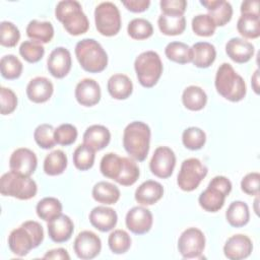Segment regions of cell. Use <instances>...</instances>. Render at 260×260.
Wrapping results in <instances>:
<instances>
[{
  "label": "cell",
  "instance_id": "48",
  "mask_svg": "<svg viewBox=\"0 0 260 260\" xmlns=\"http://www.w3.org/2000/svg\"><path fill=\"white\" fill-rule=\"evenodd\" d=\"M78 132L74 125L65 123L61 124L55 129L54 137L57 144H60L62 146H68L75 142L77 138Z\"/></svg>",
  "mask_w": 260,
  "mask_h": 260
},
{
  "label": "cell",
  "instance_id": "6",
  "mask_svg": "<svg viewBox=\"0 0 260 260\" xmlns=\"http://www.w3.org/2000/svg\"><path fill=\"white\" fill-rule=\"evenodd\" d=\"M0 192L3 196L28 200L37 195L38 186L30 177L10 171L2 175L0 179Z\"/></svg>",
  "mask_w": 260,
  "mask_h": 260
},
{
  "label": "cell",
  "instance_id": "43",
  "mask_svg": "<svg viewBox=\"0 0 260 260\" xmlns=\"http://www.w3.org/2000/svg\"><path fill=\"white\" fill-rule=\"evenodd\" d=\"M55 129L51 124H41L34 132L36 143L43 149H51L55 146L56 141L54 137Z\"/></svg>",
  "mask_w": 260,
  "mask_h": 260
},
{
  "label": "cell",
  "instance_id": "54",
  "mask_svg": "<svg viewBox=\"0 0 260 260\" xmlns=\"http://www.w3.org/2000/svg\"><path fill=\"white\" fill-rule=\"evenodd\" d=\"M44 259H57V260H69L70 256L66 249L64 248H56L46 252L43 256Z\"/></svg>",
  "mask_w": 260,
  "mask_h": 260
},
{
  "label": "cell",
  "instance_id": "40",
  "mask_svg": "<svg viewBox=\"0 0 260 260\" xmlns=\"http://www.w3.org/2000/svg\"><path fill=\"white\" fill-rule=\"evenodd\" d=\"M127 32L133 40H146L152 36L153 26L145 18H134L128 23Z\"/></svg>",
  "mask_w": 260,
  "mask_h": 260
},
{
  "label": "cell",
  "instance_id": "4",
  "mask_svg": "<svg viewBox=\"0 0 260 260\" xmlns=\"http://www.w3.org/2000/svg\"><path fill=\"white\" fill-rule=\"evenodd\" d=\"M55 16L71 36L83 35L89 28L88 18L78 1L63 0L58 2L55 8Z\"/></svg>",
  "mask_w": 260,
  "mask_h": 260
},
{
  "label": "cell",
  "instance_id": "47",
  "mask_svg": "<svg viewBox=\"0 0 260 260\" xmlns=\"http://www.w3.org/2000/svg\"><path fill=\"white\" fill-rule=\"evenodd\" d=\"M20 39L19 29L10 21L0 23V44L7 48L15 47Z\"/></svg>",
  "mask_w": 260,
  "mask_h": 260
},
{
  "label": "cell",
  "instance_id": "10",
  "mask_svg": "<svg viewBox=\"0 0 260 260\" xmlns=\"http://www.w3.org/2000/svg\"><path fill=\"white\" fill-rule=\"evenodd\" d=\"M207 173V167L200 159L196 157L184 159L177 177V184L181 190L191 192L198 188Z\"/></svg>",
  "mask_w": 260,
  "mask_h": 260
},
{
  "label": "cell",
  "instance_id": "14",
  "mask_svg": "<svg viewBox=\"0 0 260 260\" xmlns=\"http://www.w3.org/2000/svg\"><path fill=\"white\" fill-rule=\"evenodd\" d=\"M37 166L38 158L36 153L26 147L15 149L9 158L10 171L22 176L30 177L35 173Z\"/></svg>",
  "mask_w": 260,
  "mask_h": 260
},
{
  "label": "cell",
  "instance_id": "34",
  "mask_svg": "<svg viewBox=\"0 0 260 260\" xmlns=\"http://www.w3.org/2000/svg\"><path fill=\"white\" fill-rule=\"evenodd\" d=\"M67 155L61 149L51 151L44 159V172L49 176L61 175L67 168Z\"/></svg>",
  "mask_w": 260,
  "mask_h": 260
},
{
  "label": "cell",
  "instance_id": "46",
  "mask_svg": "<svg viewBox=\"0 0 260 260\" xmlns=\"http://www.w3.org/2000/svg\"><path fill=\"white\" fill-rule=\"evenodd\" d=\"M192 30L199 37H210L215 32L216 25L208 14H198L192 19Z\"/></svg>",
  "mask_w": 260,
  "mask_h": 260
},
{
  "label": "cell",
  "instance_id": "26",
  "mask_svg": "<svg viewBox=\"0 0 260 260\" xmlns=\"http://www.w3.org/2000/svg\"><path fill=\"white\" fill-rule=\"evenodd\" d=\"M108 92L115 100H126L133 91L131 79L122 73L113 74L107 83Z\"/></svg>",
  "mask_w": 260,
  "mask_h": 260
},
{
  "label": "cell",
  "instance_id": "7",
  "mask_svg": "<svg viewBox=\"0 0 260 260\" xmlns=\"http://www.w3.org/2000/svg\"><path fill=\"white\" fill-rule=\"evenodd\" d=\"M134 69L139 83L146 88L154 86L162 73V62L154 51H145L139 54L134 61Z\"/></svg>",
  "mask_w": 260,
  "mask_h": 260
},
{
  "label": "cell",
  "instance_id": "18",
  "mask_svg": "<svg viewBox=\"0 0 260 260\" xmlns=\"http://www.w3.org/2000/svg\"><path fill=\"white\" fill-rule=\"evenodd\" d=\"M101 86L92 78H83L75 87L74 95L77 103L84 107H92L101 100Z\"/></svg>",
  "mask_w": 260,
  "mask_h": 260
},
{
  "label": "cell",
  "instance_id": "25",
  "mask_svg": "<svg viewBox=\"0 0 260 260\" xmlns=\"http://www.w3.org/2000/svg\"><path fill=\"white\" fill-rule=\"evenodd\" d=\"M111 140L110 130L104 125H91L83 133V144L89 146L94 151L104 149Z\"/></svg>",
  "mask_w": 260,
  "mask_h": 260
},
{
  "label": "cell",
  "instance_id": "56",
  "mask_svg": "<svg viewBox=\"0 0 260 260\" xmlns=\"http://www.w3.org/2000/svg\"><path fill=\"white\" fill-rule=\"evenodd\" d=\"M258 201H259V198H258V195L256 196V199H255V201H254V211H255V213L258 215V213H259V210H258Z\"/></svg>",
  "mask_w": 260,
  "mask_h": 260
},
{
  "label": "cell",
  "instance_id": "55",
  "mask_svg": "<svg viewBox=\"0 0 260 260\" xmlns=\"http://www.w3.org/2000/svg\"><path fill=\"white\" fill-rule=\"evenodd\" d=\"M251 84H252V88L255 91L256 94H259V70H255L254 74L252 75L251 78Z\"/></svg>",
  "mask_w": 260,
  "mask_h": 260
},
{
  "label": "cell",
  "instance_id": "8",
  "mask_svg": "<svg viewBox=\"0 0 260 260\" xmlns=\"http://www.w3.org/2000/svg\"><path fill=\"white\" fill-rule=\"evenodd\" d=\"M231 191V181L224 176H215L211 179L207 188L199 195L198 203L205 211L216 212L223 207L225 198Z\"/></svg>",
  "mask_w": 260,
  "mask_h": 260
},
{
  "label": "cell",
  "instance_id": "33",
  "mask_svg": "<svg viewBox=\"0 0 260 260\" xmlns=\"http://www.w3.org/2000/svg\"><path fill=\"white\" fill-rule=\"evenodd\" d=\"M157 25L161 34L166 36H179L186 28V18L184 15L160 14L157 18Z\"/></svg>",
  "mask_w": 260,
  "mask_h": 260
},
{
  "label": "cell",
  "instance_id": "20",
  "mask_svg": "<svg viewBox=\"0 0 260 260\" xmlns=\"http://www.w3.org/2000/svg\"><path fill=\"white\" fill-rule=\"evenodd\" d=\"M53 91V83L44 76L32 78L26 85V95L30 102L36 104H43L49 101Z\"/></svg>",
  "mask_w": 260,
  "mask_h": 260
},
{
  "label": "cell",
  "instance_id": "24",
  "mask_svg": "<svg viewBox=\"0 0 260 260\" xmlns=\"http://www.w3.org/2000/svg\"><path fill=\"white\" fill-rule=\"evenodd\" d=\"M164 195V187L160 183L147 180L139 185L136 189L134 197L135 200L142 206L152 205L156 203L158 200L162 198Z\"/></svg>",
  "mask_w": 260,
  "mask_h": 260
},
{
  "label": "cell",
  "instance_id": "22",
  "mask_svg": "<svg viewBox=\"0 0 260 260\" xmlns=\"http://www.w3.org/2000/svg\"><path fill=\"white\" fill-rule=\"evenodd\" d=\"M200 4L207 9L208 15L216 26H223L231 21L233 7L230 2L225 0H201Z\"/></svg>",
  "mask_w": 260,
  "mask_h": 260
},
{
  "label": "cell",
  "instance_id": "15",
  "mask_svg": "<svg viewBox=\"0 0 260 260\" xmlns=\"http://www.w3.org/2000/svg\"><path fill=\"white\" fill-rule=\"evenodd\" d=\"M125 223L127 229L135 235H143L150 231L153 217L149 209L143 206L132 207L126 214Z\"/></svg>",
  "mask_w": 260,
  "mask_h": 260
},
{
  "label": "cell",
  "instance_id": "29",
  "mask_svg": "<svg viewBox=\"0 0 260 260\" xmlns=\"http://www.w3.org/2000/svg\"><path fill=\"white\" fill-rule=\"evenodd\" d=\"M26 36L40 44L50 43L54 37V27L50 21L32 19L26 26Z\"/></svg>",
  "mask_w": 260,
  "mask_h": 260
},
{
  "label": "cell",
  "instance_id": "37",
  "mask_svg": "<svg viewBox=\"0 0 260 260\" xmlns=\"http://www.w3.org/2000/svg\"><path fill=\"white\" fill-rule=\"evenodd\" d=\"M239 34L246 39H257L260 36V18L255 15H241L237 22Z\"/></svg>",
  "mask_w": 260,
  "mask_h": 260
},
{
  "label": "cell",
  "instance_id": "32",
  "mask_svg": "<svg viewBox=\"0 0 260 260\" xmlns=\"http://www.w3.org/2000/svg\"><path fill=\"white\" fill-rule=\"evenodd\" d=\"M123 165L124 156H119L114 152H108L101 159L100 171L104 177L117 182L122 173Z\"/></svg>",
  "mask_w": 260,
  "mask_h": 260
},
{
  "label": "cell",
  "instance_id": "45",
  "mask_svg": "<svg viewBox=\"0 0 260 260\" xmlns=\"http://www.w3.org/2000/svg\"><path fill=\"white\" fill-rule=\"evenodd\" d=\"M140 172L137 164L132 157L124 156V165L122 169V173L117 180V183L122 186H131L133 185L139 178Z\"/></svg>",
  "mask_w": 260,
  "mask_h": 260
},
{
  "label": "cell",
  "instance_id": "38",
  "mask_svg": "<svg viewBox=\"0 0 260 260\" xmlns=\"http://www.w3.org/2000/svg\"><path fill=\"white\" fill-rule=\"evenodd\" d=\"M73 164L79 171H87L92 168L95 158V151L85 144L78 145L73 152Z\"/></svg>",
  "mask_w": 260,
  "mask_h": 260
},
{
  "label": "cell",
  "instance_id": "53",
  "mask_svg": "<svg viewBox=\"0 0 260 260\" xmlns=\"http://www.w3.org/2000/svg\"><path fill=\"white\" fill-rule=\"evenodd\" d=\"M241 15H255L259 16V1L258 0H247L241 4Z\"/></svg>",
  "mask_w": 260,
  "mask_h": 260
},
{
  "label": "cell",
  "instance_id": "19",
  "mask_svg": "<svg viewBox=\"0 0 260 260\" xmlns=\"http://www.w3.org/2000/svg\"><path fill=\"white\" fill-rule=\"evenodd\" d=\"M47 229L48 235L53 242L65 243L71 238L74 232V224L68 215L60 214L48 222Z\"/></svg>",
  "mask_w": 260,
  "mask_h": 260
},
{
  "label": "cell",
  "instance_id": "44",
  "mask_svg": "<svg viewBox=\"0 0 260 260\" xmlns=\"http://www.w3.org/2000/svg\"><path fill=\"white\" fill-rule=\"evenodd\" d=\"M19 54L26 62L37 63L44 57L45 48L38 42L24 41L19 47Z\"/></svg>",
  "mask_w": 260,
  "mask_h": 260
},
{
  "label": "cell",
  "instance_id": "51",
  "mask_svg": "<svg viewBox=\"0 0 260 260\" xmlns=\"http://www.w3.org/2000/svg\"><path fill=\"white\" fill-rule=\"evenodd\" d=\"M162 14L167 15H184L187 8V1L185 0H161L159 2Z\"/></svg>",
  "mask_w": 260,
  "mask_h": 260
},
{
  "label": "cell",
  "instance_id": "42",
  "mask_svg": "<svg viewBox=\"0 0 260 260\" xmlns=\"http://www.w3.org/2000/svg\"><path fill=\"white\" fill-rule=\"evenodd\" d=\"M108 245L114 254H124L131 247V238L126 231L115 230L109 235Z\"/></svg>",
  "mask_w": 260,
  "mask_h": 260
},
{
  "label": "cell",
  "instance_id": "31",
  "mask_svg": "<svg viewBox=\"0 0 260 260\" xmlns=\"http://www.w3.org/2000/svg\"><path fill=\"white\" fill-rule=\"evenodd\" d=\"M182 103L190 111H200L206 106V92L200 86L189 85L183 90Z\"/></svg>",
  "mask_w": 260,
  "mask_h": 260
},
{
  "label": "cell",
  "instance_id": "12",
  "mask_svg": "<svg viewBox=\"0 0 260 260\" xmlns=\"http://www.w3.org/2000/svg\"><path fill=\"white\" fill-rule=\"evenodd\" d=\"M176 166V155L173 149L168 146H158L155 148L149 161L151 173L160 179H167L172 176Z\"/></svg>",
  "mask_w": 260,
  "mask_h": 260
},
{
  "label": "cell",
  "instance_id": "11",
  "mask_svg": "<svg viewBox=\"0 0 260 260\" xmlns=\"http://www.w3.org/2000/svg\"><path fill=\"white\" fill-rule=\"evenodd\" d=\"M205 248V236L197 228L186 229L178 240V250L183 258H202Z\"/></svg>",
  "mask_w": 260,
  "mask_h": 260
},
{
  "label": "cell",
  "instance_id": "28",
  "mask_svg": "<svg viewBox=\"0 0 260 260\" xmlns=\"http://www.w3.org/2000/svg\"><path fill=\"white\" fill-rule=\"evenodd\" d=\"M91 195L96 202L105 205H111L118 202L121 194L119 188L116 185L110 182L101 181L93 186Z\"/></svg>",
  "mask_w": 260,
  "mask_h": 260
},
{
  "label": "cell",
  "instance_id": "1",
  "mask_svg": "<svg viewBox=\"0 0 260 260\" xmlns=\"http://www.w3.org/2000/svg\"><path fill=\"white\" fill-rule=\"evenodd\" d=\"M44 240L43 226L35 220H26L12 230L8 236V247L16 256L23 257L39 247Z\"/></svg>",
  "mask_w": 260,
  "mask_h": 260
},
{
  "label": "cell",
  "instance_id": "17",
  "mask_svg": "<svg viewBox=\"0 0 260 260\" xmlns=\"http://www.w3.org/2000/svg\"><path fill=\"white\" fill-rule=\"evenodd\" d=\"M253 250L251 239L243 234H237L230 237L224 246L223 254L230 260H242L250 256Z\"/></svg>",
  "mask_w": 260,
  "mask_h": 260
},
{
  "label": "cell",
  "instance_id": "35",
  "mask_svg": "<svg viewBox=\"0 0 260 260\" xmlns=\"http://www.w3.org/2000/svg\"><path fill=\"white\" fill-rule=\"evenodd\" d=\"M167 58L179 64L192 62V48L183 42H171L165 48Z\"/></svg>",
  "mask_w": 260,
  "mask_h": 260
},
{
  "label": "cell",
  "instance_id": "41",
  "mask_svg": "<svg viewBox=\"0 0 260 260\" xmlns=\"http://www.w3.org/2000/svg\"><path fill=\"white\" fill-rule=\"evenodd\" d=\"M182 142L190 150L201 149L206 142L205 132L198 127H189L183 131Z\"/></svg>",
  "mask_w": 260,
  "mask_h": 260
},
{
  "label": "cell",
  "instance_id": "36",
  "mask_svg": "<svg viewBox=\"0 0 260 260\" xmlns=\"http://www.w3.org/2000/svg\"><path fill=\"white\" fill-rule=\"evenodd\" d=\"M36 211L41 219L49 222L62 214V203L55 197H45L38 202Z\"/></svg>",
  "mask_w": 260,
  "mask_h": 260
},
{
  "label": "cell",
  "instance_id": "30",
  "mask_svg": "<svg viewBox=\"0 0 260 260\" xmlns=\"http://www.w3.org/2000/svg\"><path fill=\"white\" fill-rule=\"evenodd\" d=\"M225 219L234 228H242L250 220V211L244 201H233L225 211Z\"/></svg>",
  "mask_w": 260,
  "mask_h": 260
},
{
  "label": "cell",
  "instance_id": "9",
  "mask_svg": "<svg viewBox=\"0 0 260 260\" xmlns=\"http://www.w3.org/2000/svg\"><path fill=\"white\" fill-rule=\"evenodd\" d=\"M94 22L102 36H116L121 29V14L118 7L109 1L100 3L94 9Z\"/></svg>",
  "mask_w": 260,
  "mask_h": 260
},
{
  "label": "cell",
  "instance_id": "23",
  "mask_svg": "<svg viewBox=\"0 0 260 260\" xmlns=\"http://www.w3.org/2000/svg\"><path fill=\"white\" fill-rule=\"evenodd\" d=\"M89 221L93 228L106 233L112 231L118 221L117 212L108 206H96L89 213Z\"/></svg>",
  "mask_w": 260,
  "mask_h": 260
},
{
  "label": "cell",
  "instance_id": "27",
  "mask_svg": "<svg viewBox=\"0 0 260 260\" xmlns=\"http://www.w3.org/2000/svg\"><path fill=\"white\" fill-rule=\"evenodd\" d=\"M192 63L198 68H208L216 58L215 47L208 42H198L192 47Z\"/></svg>",
  "mask_w": 260,
  "mask_h": 260
},
{
  "label": "cell",
  "instance_id": "13",
  "mask_svg": "<svg viewBox=\"0 0 260 260\" xmlns=\"http://www.w3.org/2000/svg\"><path fill=\"white\" fill-rule=\"evenodd\" d=\"M73 250L76 256L82 260L95 258L102 250L100 237L91 231L80 232L73 243Z\"/></svg>",
  "mask_w": 260,
  "mask_h": 260
},
{
  "label": "cell",
  "instance_id": "5",
  "mask_svg": "<svg viewBox=\"0 0 260 260\" xmlns=\"http://www.w3.org/2000/svg\"><path fill=\"white\" fill-rule=\"evenodd\" d=\"M75 56L81 68L89 73H99L108 65V55L102 45L93 39H83L75 46Z\"/></svg>",
  "mask_w": 260,
  "mask_h": 260
},
{
  "label": "cell",
  "instance_id": "50",
  "mask_svg": "<svg viewBox=\"0 0 260 260\" xmlns=\"http://www.w3.org/2000/svg\"><path fill=\"white\" fill-rule=\"evenodd\" d=\"M241 189L247 195H251V196L259 195L260 174L257 172H252L247 174L241 181Z\"/></svg>",
  "mask_w": 260,
  "mask_h": 260
},
{
  "label": "cell",
  "instance_id": "2",
  "mask_svg": "<svg viewBox=\"0 0 260 260\" xmlns=\"http://www.w3.org/2000/svg\"><path fill=\"white\" fill-rule=\"evenodd\" d=\"M150 128L141 121L129 123L123 132V146L134 160L143 161L149 151Z\"/></svg>",
  "mask_w": 260,
  "mask_h": 260
},
{
  "label": "cell",
  "instance_id": "39",
  "mask_svg": "<svg viewBox=\"0 0 260 260\" xmlns=\"http://www.w3.org/2000/svg\"><path fill=\"white\" fill-rule=\"evenodd\" d=\"M22 68L23 66L21 61L12 54L5 55L0 60L1 75L5 79H17L21 75Z\"/></svg>",
  "mask_w": 260,
  "mask_h": 260
},
{
  "label": "cell",
  "instance_id": "3",
  "mask_svg": "<svg viewBox=\"0 0 260 260\" xmlns=\"http://www.w3.org/2000/svg\"><path fill=\"white\" fill-rule=\"evenodd\" d=\"M214 85L222 98L234 103L242 101L247 92L245 80L229 63H222L217 68Z\"/></svg>",
  "mask_w": 260,
  "mask_h": 260
},
{
  "label": "cell",
  "instance_id": "52",
  "mask_svg": "<svg viewBox=\"0 0 260 260\" xmlns=\"http://www.w3.org/2000/svg\"><path fill=\"white\" fill-rule=\"evenodd\" d=\"M122 4L129 11L134 13H140L148 9L150 5V1L149 0H124L122 1Z\"/></svg>",
  "mask_w": 260,
  "mask_h": 260
},
{
  "label": "cell",
  "instance_id": "16",
  "mask_svg": "<svg viewBox=\"0 0 260 260\" xmlns=\"http://www.w3.org/2000/svg\"><path fill=\"white\" fill-rule=\"evenodd\" d=\"M72 65L71 54L64 47L55 48L49 55L47 67L50 74L58 79L64 78L70 71Z\"/></svg>",
  "mask_w": 260,
  "mask_h": 260
},
{
  "label": "cell",
  "instance_id": "21",
  "mask_svg": "<svg viewBox=\"0 0 260 260\" xmlns=\"http://www.w3.org/2000/svg\"><path fill=\"white\" fill-rule=\"evenodd\" d=\"M254 52L252 43L241 38H232L225 44L226 55L236 63H247L254 56Z\"/></svg>",
  "mask_w": 260,
  "mask_h": 260
},
{
  "label": "cell",
  "instance_id": "49",
  "mask_svg": "<svg viewBox=\"0 0 260 260\" xmlns=\"http://www.w3.org/2000/svg\"><path fill=\"white\" fill-rule=\"evenodd\" d=\"M0 104L2 115H9L13 113L17 107V96L14 91L2 86L0 88Z\"/></svg>",
  "mask_w": 260,
  "mask_h": 260
}]
</instances>
